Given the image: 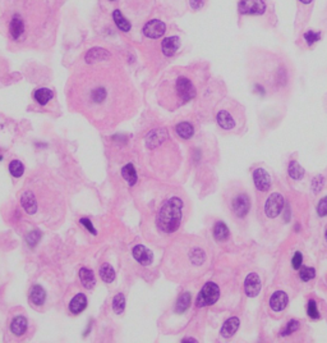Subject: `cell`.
<instances>
[{"label":"cell","instance_id":"6da1fadb","mask_svg":"<svg viewBox=\"0 0 327 343\" xmlns=\"http://www.w3.org/2000/svg\"><path fill=\"white\" fill-rule=\"evenodd\" d=\"M60 0H0V32L14 50L49 48L57 39Z\"/></svg>","mask_w":327,"mask_h":343},{"label":"cell","instance_id":"7a4b0ae2","mask_svg":"<svg viewBox=\"0 0 327 343\" xmlns=\"http://www.w3.org/2000/svg\"><path fill=\"white\" fill-rule=\"evenodd\" d=\"M155 0H118L111 10L115 27L127 36L141 35L143 24L152 17Z\"/></svg>","mask_w":327,"mask_h":343},{"label":"cell","instance_id":"3957f363","mask_svg":"<svg viewBox=\"0 0 327 343\" xmlns=\"http://www.w3.org/2000/svg\"><path fill=\"white\" fill-rule=\"evenodd\" d=\"M182 210H183V201L180 197L174 196L164 202L157 214V228L164 233L175 232L182 223Z\"/></svg>","mask_w":327,"mask_h":343},{"label":"cell","instance_id":"277c9868","mask_svg":"<svg viewBox=\"0 0 327 343\" xmlns=\"http://www.w3.org/2000/svg\"><path fill=\"white\" fill-rule=\"evenodd\" d=\"M169 88L174 91L175 97L179 100V104H186V102L195 99L196 95H197L195 84L186 75L177 76L173 84L169 86Z\"/></svg>","mask_w":327,"mask_h":343},{"label":"cell","instance_id":"5b68a950","mask_svg":"<svg viewBox=\"0 0 327 343\" xmlns=\"http://www.w3.org/2000/svg\"><path fill=\"white\" fill-rule=\"evenodd\" d=\"M166 30H168V26L162 19L155 18V17H151L146 23L143 24V27L141 30V36L144 40H148V41H152V40H161L162 37L165 36Z\"/></svg>","mask_w":327,"mask_h":343},{"label":"cell","instance_id":"8992f818","mask_svg":"<svg viewBox=\"0 0 327 343\" xmlns=\"http://www.w3.org/2000/svg\"><path fill=\"white\" fill-rule=\"evenodd\" d=\"M220 297V288L216 283L207 282L202 287L201 292L197 296L196 300V306L197 307H206L213 305L219 300Z\"/></svg>","mask_w":327,"mask_h":343},{"label":"cell","instance_id":"52a82bcc","mask_svg":"<svg viewBox=\"0 0 327 343\" xmlns=\"http://www.w3.org/2000/svg\"><path fill=\"white\" fill-rule=\"evenodd\" d=\"M267 10L263 0H240L238 12L242 15H262Z\"/></svg>","mask_w":327,"mask_h":343},{"label":"cell","instance_id":"ba28073f","mask_svg":"<svg viewBox=\"0 0 327 343\" xmlns=\"http://www.w3.org/2000/svg\"><path fill=\"white\" fill-rule=\"evenodd\" d=\"M282 208H284V196L280 193H272L268 196L267 201L264 204V214L266 217L273 219L281 213Z\"/></svg>","mask_w":327,"mask_h":343},{"label":"cell","instance_id":"9c48e42d","mask_svg":"<svg viewBox=\"0 0 327 343\" xmlns=\"http://www.w3.org/2000/svg\"><path fill=\"white\" fill-rule=\"evenodd\" d=\"M180 48V37L178 35L162 37L160 41V53L162 57L173 58Z\"/></svg>","mask_w":327,"mask_h":343},{"label":"cell","instance_id":"30bf717a","mask_svg":"<svg viewBox=\"0 0 327 343\" xmlns=\"http://www.w3.org/2000/svg\"><path fill=\"white\" fill-rule=\"evenodd\" d=\"M253 182L258 191L261 192H266L270 190L271 187V178L267 172L263 168H258L253 172Z\"/></svg>","mask_w":327,"mask_h":343},{"label":"cell","instance_id":"8fae6325","mask_svg":"<svg viewBox=\"0 0 327 343\" xmlns=\"http://www.w3.org/2000/svg\"><path fill=\"white\" fill-rule=\"evenodd\" d=\"M231 206H233V211H234L238 218H244L248 214L249 209H251V200L247 195L240 193L233 200Z\"/></svg>","mask_w":327,"mask_h":343},{"label":"cell","instance_id":"7c38bea8","mask_svg":"<svg viewBox=\"0 0 327 343\" xmlns=\"http://www.w3.org/2000/svg\"><path fill=\"white\" fill-rule=\"evenodd\" d=\"M261 291V279L258 274L251 273L244 280V292L248 297H256Z\"/></svg>","mask_w":327,"mask_h":343},{"label":"cell","instance_id":"4fadbf2b","mask_svg":"<svg viewBox=\"0 0 327 343\" xmlns=\"http://www.w3.org/2000/svg\"><path fill=\"white\" fill-rule=\"evenodd\" d=\"M132 255L134 257V260H137L138 264L143 265V266L150 265L153 260L152 251L148 250L147 247H144L143 245H137V246L133 247Z\"/></svg>","mask_w":327,"mask_h":343},{"label":"cell","instance_id":"5bb4252c","mask_svg":"<svg viewBox=\"0 0 327 343\" xmlns=\"http://www.w3.org/2000/svg\"><path fill=\"white\" fill-rule=\"evenodd\" d=\"M288 295H286L284 291H276L273 292L272 296L270 298V307L272 311H282L288 305Z\"/></svg>","mask_w":327,"mask_h":343},{"label":"cell","instance_id":"9a60e30c","mask_svg":"<svg viewBox=\"0 0 327 343\" xmlns=\"http://www.w3.org/2000/svg\"><path fill=\"white\" fill-rule=\"evenodd\" d=\"M166 139H168V132L165 128L153 130L147 135V146L150 149H155L160 146Z\"/></svg>","mask_w":327,"mask_h":343},{"label":"cell","instance_id":"2e32d148","mask_svg":"<svg viewBox=\"0 0 327 343\" xmlns=\"http://www.w3.org/2000/svg\"><path fill=\"white\" fill-rule=\"evenodd\" d=\"M21 204L22 208L24 209V211L27 214H30V215H33V214L37 211L36 197H35L32 191H26V192L22 193Z\"/></svg>","mask_w":327,"mask_h":343},{"label":"cell","instance_id":"e0dca14e","mask_svg":"<svg viewBox=\"0 0 327 343\" xmlns=\"http://www.w3.org/2000/svg\"><path fill=\"white\" fill-rule=\"evenodd\" d=\"M27 319L24 316H15L14 319L12 320V323H10V332L17 337H21L27 332Z\"/></svg>","mask_w":327,"mask_h":343},{"label":"cell","instance_id":"ac0fdd59","mask_svg":"<svg viewBox=\"0 0 327 343\" xmlns=\"http://www.w3.org/2000/svg\"><path fill=\"white\" fill-rule=\"evenodd\" d=\"M86 307H87V297L83 293H78L72 298L69 304V311L77 315V314H81Z\"/></svg>","mask_w":327,"mask_h":343},{"label":"cell","instance_id":"d6986e66","mask_svg":"<svg viewBox=\"0 0 327 343\" xmlns=\"http://www.w3.org/2000/svg\"><path fill=\"white\" fill-rule=\"evenodd\" d=\"M216 121L219 123V126L221 127L222 130H233L235 127V121L233 115L226 110H221L217 113L216 115Z\"/></svg>","mask_w":327,"mask_h":343},{"label":"cell","instance_id":"ffe728a7","mask_svg":"<svg viewBox=\"0 0 327 343\" xmlns=\"http://www.w3.org/2000/svg\"><path fill=\"white\" fill-rule=\"evenodd\" d=\"M239 319L238 318H230V319L226 320L225 323H224V325H222L221 328V336L224 338H230L233 337L235 333H237L238 328H239Z\"/></svg>","mask_w":327,"mask_h":343},{"label":"cell","instance_id":"44dd1931","mask_svg":"<svg viewBox=\"0 0 327 343\" xmlns=\"http://www.w3.org/2000/svg\"><path fill=\"white\" fill-rule=\"evenodd\" d=\"M79 279H81L82 286L86 289H92L96 284V279L93 275V271L88 268H82L79 270Z\"/></svg>","mask_w":327,"mask_h":343},{"label":"cell","instance_id":"7402d4cb","mask_svg":"<svg viewBox=\"0 0 327 343\" xmlns=\"http://www.w3.org/2000/svg\"><path fill=\"white\" fill-rule=\"evenodd\" d=\"M46 300V292L45 289L41 286H33L30 291V301L36 306H41L44 305Z\"/></svg>","mask_w":327,"mask_h":343},{"label":"cell","instance_id":"603a6c76","mask_svg":"<svg viewBox=\"0 0 327 343\" xmlns=\"http://www.w3.org/2000/svg\"><path fill=\"white\" fill-rule=\"evenodd\" d=\"M53 97H54V92H53L50 88L42 87V88H39V90H36L35 92H33V99L36 100L37 104H39V105H41V106L49 104Z\"/></svg>","mask_w":327,"mask_h":343},{"label":"cell","instance_id":"cb8c5ba5","mask_svg":"<svg viewBox=\"0 0 327 343\" xmlns=\"http://www.w3.org/2000/svg\"><path fill=\"white\" fill-rule=\"evenodd\" d=\"M175 131H177V135L179 136L180 139L183 140L192 139L193 135H195V127L191 123H188V122H182V123L178 124L175 127Z\"/></svg>","mask_w":327,"mask_h":343},{"label":"cell","instance_id":"d4e9b609","mask_svg":"<svg viewBox=\"0 0 327 343\" xmlns=\"http://www.w3.org/2000/svg\"><path fill=\"white\" fill-rule=\"evenodd\" d=\"M122 175L123 178L128 182L129 186H134L137 183V172H135V168L133 167V164H126L122 169Z\"/></svg>","mask_w":327,"mask_h":343},{"label":"cell","instance_id":"484cf974","mask_svg":"<svg viewBox=\"0 0 327 343\" xmlns=\"http://www.w3.org/2000/svg\"><path fill=\"white\" fill-rule=\"evenodd\" d=\"M213 237L217 241H225L229 238V229L226 227L225 223L217 222L215 226H213Z\"/></svg>","mask_w":327,"mask_h":343},{"label":"cell","instance_id":"4316f807","mask_svg":"<svg viewBox=\"0 0 327 343\" xmlns=\"http://www.w3.org/2000/svg\"><path fill=\"white\" fill-rule=\"evenodd\" d=\"M100 277H101V279L105 283L114 282V279H115L114 268H113L110 264H108V262L102 264L101 268H100Z\"/></svg>","mask_w":327,"mask_h":343},{"label":"cell","instance_id":"83f0119b","mask_svg":"<svg viewBox=\"0 0 327 343\" xmlns=\"http://www.w3.org/2000/svg\"><path fill=\"white\" fill-rule=\"evenodd\" d=\"M191 300H192V298H191V293L184 292L183 295L178 298L177 306H175V311H177L178 314L184 313V311H186L187 309L191 306Z\"/></svg>","mask_w":327,"mask_h":343},{"label":"cell","instance_id":"f1b7e54d","mask_svg":"<svg viewBox=\"0 0 327 343\" xmlns=\"http://www.w3.org/2000/svg\"><path fill=\"white\" fill-rule=\"evenodd\" d=\"M288 172H289V175H290L293 179H302L304 175V169L302 168L299 163L295 162V160L290 162Z\"/></svg>","mask_w":327,"mask_h":343},{"label":"cell","instance_id":"f546056e","mask_svg":"<svg viewBox=\"0 0 327 343\" xmlns=\"http://www.w3.org/2000/svg\"><path fill=\"white\" fill-rule=\"evenodd\" d=\"M126 309V296L123 293H118L113 298V310L115 314L120 315Z\"/></svg>","mask_w":327,"mask_h":343},{"label":"cell","instance_id":"4dcf8cb0","mask_svg":"<svg viewBox=\"0 0 327 343\" xmlns=\"http://www.w3.org/2000/svg\"><path fill=\"white\" fill-rule=\"evenodd\" d=\"M9 172L10 174H12V177L14 178H19L23 175L24 173V166L22 164V162H19V160H12V162L9 163Z\"/></svg>","mask_w":327,"mask_h":343},{"label":"cell","instance_id":"1f68e13d","mask_svg":"<svg viewBox=\"0 0 327 343\" xmlns=\"http://www.w3.org/2000/svg\"><path fill=\"white\" fill-rule=\"evenodd\" d=\"M41 237H42V233L40 232V231H32V232L28 233L27 237H26V242H27L30 247H35L37 244H39Z\"/></svg>","mask_w":327,"mask_h":343},{"label":"cell","instance_id":"d6a6232c","mask_svg":"<svg viewBox=\"0 0 327 343\" xmlns=\"http://www.w3.org/2000/svg\"><path fill=\"white\" fill-rule=\"evenodd\" d=\"M298 329H299V322L295 319H291L290 322L286 324L285 329L281 332V336L282 337H285V336H290L291 333H294V332H297Z\"/></svg>","mask_w":327,"mask_h":343},{"label":"cell","instance_id":"836d02e7","mask_svg":"<svg viewBox=\"0 0 327 343\" xmlns=\"http://www.w3.org/2000/svg\"><path fill=\"white\" fill-rule=\"evenodd\" d=\"M299 277H300V279L303 280V282H307V280L313 279V278L316 277L315 268H307V266H304V268L300 269Z\"/></svg>","mask_w":327,"mask_h":343},{"label":"cell","instance_id":"e575fe53","mask_svg":"<svg viewBox=\"0 0 327 343\" xmlns=\"http://www.w3.org/2000/svg\"><path fill=\"white\" fill-rule=\"evenodd\" d=\"M97 3H99L100 9H101L102 12L111 13V10H113V8L115 6V4L118 3V0H97Z\"/></svg>","mask_w":327,"mask_h":343},{"label":"cell","instance_id":"d590c367","mask_svg":"<svg viewBox=\"0 0 327 343\" xmlns=\"http://www.w3.org/2000/svg\"><path fill=\"white\" fill-rule=\"evenodd\" d=\"M307 313H308L311 319H318V318H320V313H318L317 304H316L315 300H309L308 307H307Z\"/></svg>","mask_w":327,"mask_h":343},{"label":"cell","instance_id":"8d00e7d4","mask_svg":"<svg viewBox=\"0 0 327 343\" xmlns=\"http://www.w3.org/2000/svg\"><path fill=\"white\" fill-rule=\"evenodd\" d=\"M304 39L307 41V45L312 46L316 41L321 39V33L320 32H315V31H308V32L304 35Z\"/></svg>","mask_w":327,"mask_h":343},{"label":"cell","instance_id":"74e56055","mask_svg":"<svg viewBox=\"0 0 327 343\" xmlns=\"http://www.w3.org/2000/svg\"><path fill=\"white\" fill-rule=\"evenodd\" d=\"M317 213L320 217H326L327 215V196L320 201L317 206Z\"/></svg>","mask_w":327,"mask_h":343},{"label":"cell","instance_id":"f35d334b","mask_svg":"<svg viewBox=\"0 0 327 343\" xmlns=\"http://www.w3.org/2000/svg\"><path fill=\"white\" fill-rule=\"evenodd\" d=\"M79 222H81V224L84 227V228L87 229L88 232L92 233L93 236L97 235L96 229H95V227L92 226V223H91V220L88 219V218H81V220H79Z\"/></svg>","mask_w":327,"mask_h":343},{"label":"cell","instance_id":"ab89813d","mask_svg":"<svg viewBox=\"0 0 327 343\" xmlns=\"http://www.w3.org/2000/svg\"><path fill=\"white\" fill-rule=\"evenodd\" d=\"M324 182H325V179H324V177H322V175H318V177H316L315 179H313V183H312L313 191H315V192H320V191L322 190Z\"/></svg>","mask_w":327,"mask_h":343},{"label":"cell","instance_id":"60d3db41","mask_svg":"<svg viewBox=\"0 0 327 343\" xmlns=\"http://www.w3.org/2000/svg\"><path fill=\"white\" fill-rule=\"evenodd\" d=\"M302 261H303V256H302V254L298 251V253L294 254V256H293V260H291V265H293V268L294 269H299L300 265H302Z\"/></svg>","mask_w":327,"mask_h":343},{"label":"cell","instance_id":"b9f144b4","mask_svg":"<svg viewBox=\"0 0 327 343\" xmlns=\"http://www.w3.org/2000/svg\"><path fill=\"white\" fill-rule=\"evenodd\" d=\"M204 3H206V0H189V6L193 10H199L204 5Z\"/></svg>","mask_w":327,"mask_h":343},{"label":"cell","instance_id":"7bdbcfd3","mask_svg":"<svg viewBox=\"0 0 327 343\" xmlns=\"http://www.w3.org/2000/svg\"><path fill=\"white\" fill-rule=\"evenodd\" d=\"M299 3H302V4H304V5H308V4H311L313 1V0H298Z\"/></svg>","mask_w":327,"mask_h":343},{"label":"cell","instance_id":"ee69618b","mask_svg":"<svg viewBox=\"0 0 327 343\" xmlns=\"http://www.w3.org/2000/svg\"><path fill=\"white\" fill-rule=\"evenodd\" d=\"M182 342H197V341H196L195 338H183Z\"/></svg>","mask_w":327,"mask_h":343},{"label":"cell","instance_id":"f6af8a7d","mask_svg":"<svg viewBox=\"0 0 327 343\" xmlns=\"http://www.w3.org/2000/svg\"><path fill=\"white\" fill-rule=\"evenodd\" d=\"M60 3H62V4H63V5H64V4L66 3V0H60Z\"/></svg>","mask_w":327,"mask_h":343},{"label":"cell","instance_id":"bcb514c9","mask_svg":"<svg viewBox=\"0 0 327 343\" xmlns=\"http://www.w3.org/2000/svg\"><path fill=\"white\" fill-rule=\"evenodd\" d=\"M326 240H327V231H326Z\"/></svg>","mask_w":327,"mask_h":343}]
</instances>
